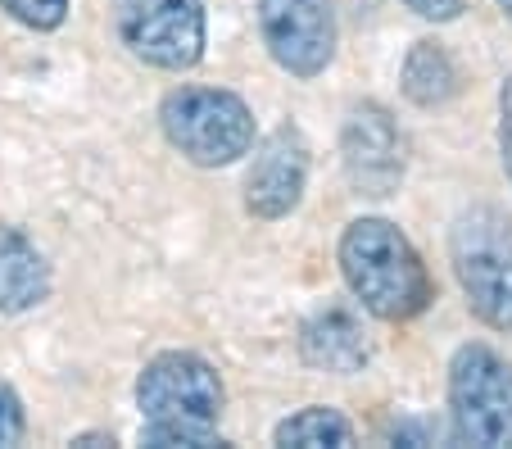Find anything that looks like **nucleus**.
<instances>
[{
  "instance_id": "20",
  "label": "nucleus",
  "mask_w": 512,
  "mask_h": 449,
  "mask_svg": "<svg viewBox=\"0 0 512 449\" xmlns=\"http://www.w3.org/2000/svg\"><path fill=\"white\" fill-rule=\"evenodd\" d=\"M499 10H503V14H508V19H512V0H499Z\"/></svg>"
},
{
  "instance_id": "5",
  "label": "nucleus",
  "mask_w": 512,
  "mask_h": 449,
  "mask_svg": "<svg viewBox=\"0 0 512 449\" xmlns=\"http://www.w3.org/2000/svg\"><path fill=\"white\" fill-rule=\"evenodd\" d=\"M118 37L141 64L186 73L204 59L200 0H118Z\"/></svg>"
},
{
  "instance_id": "19",
  "label": "nucleus",
  "mask_w": 512,
  "mask_h": 449,
  "mask_svg": "<svg viewBox=\"0 0 512 449\" xmlns=\"http://www.w3.org/2000/svg\"><path fill=\"white\" fill-rule=\"evenodd\" d=\"M73 445H82V449H100V445H114V436H109V431H87V436H73Z\"/></svg>"
},
{
  "instance_id": "18",
  "label": "nucleus",
  "mask_w": 512,
  "mask_h": 449,
  "mask_svg": "<svg viewBox=\"0 0 512 449\" xmlns=\"http://www.w3.org/2000/svg\"><path fill=\"white\" fill-rule=\"evenodd\" d=\"M404 5L417 19H431V23H449L467 10V0H404Z\"/></svg>"
},
{
  "instance_id": "9",
  "label": "nucleus",
  "mask_w": 512,
  "mask_h": 449,
  "mask_svg": "<svg viewBox=\"0 0 512 449\" xmlns=\"http://www.w3.org/2000/svg\"><path fill=\"white\" fill-rule=\"evenodd\" d=\"M345 168L358 196H390L404 177L399 127L381 105H358L345 123Z\"/></svg>"
},
{
  "instance_id": "6",
  "label": "nucleus",
  "mask_w": 512,
  "mask_h": 449,
  "mask_svg": "<svg viewBox=\"0 0 512 449\" xmlns=\"http://www.w3.org/2000/svg\"><path fill=\"white\" fill-rule=\"evenodd\" d=\"M227 404L223 377L209 359L191 350H164L141 368L136 377V409L150 418H195V422H218Z\"/></svg>"
},
{
  "instance_id": "14",
  "label": "nucleus",
  "mask_w": 512,
  "mask_h": 449,
  "mask_svg": "<svg viewBox=\"0 0 512 449\" xmlns=\"http://www.w3.org/2000/svg\"><path fill=\"white\" fill-rule=\"evenodd\" d=\"M141 445H150V449H213V445H227V440L218 436V422L150 418L141 427Z\"/></svg>"
},
{
  "instance_id": "16",
  "label": "nucleus",
  "mask_w": 512,
  "mask_h": 449,
  "mask_svg": "<svg viewBox=\"0 0 512 449\" xmlns=\"http://www.w3.org/2000/svg\"><path fill=\"white\" fill-rule=\"evenodd\" d=\"M23 431H28V418H23V400L10 381H0V449L19 445Z\"/></svg>"
},
{
  "instance_id": "4",
  "label": "nucleus",
  "mask_w": 512,
  "mask_h": 449,
  "mask_svg": "<svg viewBox=\"0 0 512 449\" xmlns=\"http://www.w3.org/2000/svg\"><path fill=\"white\" fill-rule=\"evenodd\" d=\"M449 418L454 440L476 449L512 445V363L481 341H467L449 359Z\"/></svg>"
},
{
  "instance_id": "17",
  "label": "nucleus",
  "mask_w": 512,
  "mask_h": 449,
  "mask_svg": "<svg viewBox=\"0 0 512 449\" xmlns=\"http://www.w3.org/2000/svg\"><path fill=\"white\" fill-rule=\"evenodd\" d=\"M499 150H503V173L512 182V73L499 87Z\"/></svg>"
},
{
  "instance_id": "3",
  "label": "nucleus",
  "mask_w": 512,
  "mask_h": 449,
  "mask_svg": "<svg viewBox=\"0 0 512 449\" xmlns=\"http://www.w3.org/2000/svg\"><path fill=\"white\" fill-rule=\"evenodd\" d=\"M159 127L195 168H227L254 150V114L236 91L177 87L159 100Z\"/></svg>"
},
{
  "instance_id": "1",
  "label": "nucleus",
  "mask_w": 512,
  "mask_h": 449,
  "mask_svg": "<svg viewBox=\"0 0 512 449\" xmlns=\"http://www.w3.org/2000/svg\"><path fill=\"white\" fill-rule=\"evenodd\" d=\"M336 254L349 295L381 323H408L431 304L435 286L422 254L390 218H354Z\"/></svg>"
},
{
  "instance_id": "8",
  "label": "nucleus",
  "mask_w": 512,
  "mask_h": 449,
  "mask_svg": "<svg viewBox=\"0 0 512 449\" xmlns=\"http://www.w3.org/2000/svg\"><path fill=\"white\" fill-rule=\"evenodd\" d=\"M304 182H309V146L295 127H277L272 137H263L245 173V209L263 223H277L295 214V205L304 200Z\"/></svg>"
},
{
  "instance_id": "2",
  "label": "nucleus",
  "mask_w": 512,
  "mask_h": 449,
  "mask_svg": "<svg viewBox=\"0 0 512 449\" xmlns=\"http://www.w3.org/2000/svg\"><path fill=\"white\" fill-rule=\"evenodd\" d=\"M449 264L467 309L485 327L512 336V218L494 205L463 209L449 227Z\"/></svg>"
},
{
  "instance_id": "7",
  "label": "nucleus",
  "mask_w": 512,
  "mask_h": 449,
  "mask_svg": "<svg viewBox=\"0 0 512 449\" xmlns=\"http://www.w3.org/2000/svg\"><path fill=\"white\" fill-rule=\"evenodd\" d=\"M259 37L277 69L318 78L336 59V5L331 0H259Z\"/></svg>"
},
{
  "instance_id": "10",
  "label": "nucleus",
  "mask_w": 512,
  "mask_h": 449,
  "mask_svg": "<svg viewBox=\"0 0 512 449\" xmlns=\"http://www.w3.org/2000/svg\"><path fill=\"white\" fill-rule=\"evenodd\" d=\"M300 354L313 368L349 377V372H363V363L372 359V345L363 336V323L349 309H322L304 323Z\"/></svg>"
},
{
  "instance_id": "13",
  "label": "nucleus",
  "mask_w": 512,
  "mask_h": 449,
  "mask_svg": "<svg viewBox=\"0 0 512 449\" xmlns=\"http://www.w3.org/2000/svg\"><path fill=\"white\" fill-rule=\"evenodd\" d=\"M281 449H349L354 445V422L340 409H327V404H309V409L290 413L286 422H277L272 431Z\"/></svg>"
},
{
  "instance_id": "12",
  "label": "nucleus",
  "mask_w": 512,
  "mask_h": 449,
  "mask_svg": "<svg viewBox=\"0 0 512 449\" xmlns=\"http://www.w3.org/2000/svg\"><path fill=\"white\" fill-rule=\"evenodd\" d=\"M399 87L417 109H440L458 96V69L440 41H413L399 69Z\"/></svg>"
},
{
  "instance_id": "15",
  "label": "nucleus",
  "mask_w": 512,
  "mask_h": 449,
  "mask_svg": "<svg viewBox=\"0 0 512 449\" xmlns=\"http://www.w3.org/2000/svg\"><path fill=\"white\" fill-rule=\"evenodd\" d=\"M0 10L32 32H55L68 19V0H0Z\"/></svg>"
},
{
  "instance_id": "11",
  "label": "nucleus",
  "mask_w": 512,
  "mask_h": 449,
  "mask_svg": "<svg viewBox=\"0 0 512 449\" xmlns=\"http://www.w3.org/2000/svg\"><path fill=\"white\" fill-rule=\"evenodd\" d=\"M46 295H50V264L19 227L0 223V313H28Z\"/></svg>"
}]
</instances>
